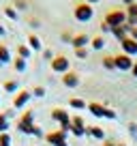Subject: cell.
I'll use <instances>...</instances> for the list:
<instances>
[{"instance_id": "38", "label": "cell", "mask_w": 137, "mask_h": 146, "mask_svg": "<svg viewBox=\"0 0 137 146\" xmlns=\"http://www.w3.org/2000/svg\"><path fill=\"white\" fill-rule=\"evenodd\" d=\"M5 35H7V30H5V26L0 24V36H5Z\"/></svg>"}, {"instance_id": "19", "label": "cell", "mask_w": 137, "mask_h": 146, "mask_svg": "<svg viewBox=\"0 0 137 146\" xmlns=\"http://www.w3.org/2000/svg\"><path fill=\"white\" fill-rule=\"evenodd\" d=\"M13 69H15L17 73H24V71L28 69V60L19 58V56H17V58H13Z\"/></svg>"}, {"instance_id": "42", "label": "cell", "mask_w": 137, "mask_h": 146, "mask_svg": "<svg viewBox=\"0 0 137 146\" xmlns=\"http://www.w3.org/2000/svg\"><path fill=\"white\" fill-rule=\"evenodd\" d=\"M118 146H126V144H118Z\"/></svg>"}, {"instance_id": "5", "label": "cell", "mask_w": 137, "mask_h": 146, "mask_svg": "<svg viewBox=\"0 0 137 146\" xmlns=\"http://www.w3.org/2000/svg\"><path fill=\"white\" fill-rule=\"evenodd\" d=\"M51 71L54 73H67V71H71V60L67 58V56H62V54H58V56H54V60H51Z\"/></svg>"}, {"instance_id": "39", "label": "cell", "mask_w": 137, "mask_h": 146, "mask_svg": "<svg viewBox=\"0 0 137 146\" xmlns=\"http://www.w3.org/2000/svg\"><path fill=\"white\" fill-rule=\"evenodd\" d=\"M103 146H118V144H114V142H109V140H105V144Z\"/></svg>"}, {"instance_id": "37", "label": "cell", "mask_w": 137, "mask_h": 146, "mask_svg": "<svg viewBox=\"0 0 137 146\" xmlns=\"http://www.w3.org/2000/svg\"><path fill=\"white\" fill-rule=\"evenodd\" d=\"M131 73H133V75H135V78H137V62H135V64H133V69H131Z\"/></svg>"}, {"instance_id": "30", "label": "cell", "mask_w": 137, "mask_h": 146, "mask_svg": "<svg viewBox=\"0 0 137 146\" xmlns=\"http://www.w3.org/2000/svg\"><path fill=\"white\" fill-rule=\"evenodd\" d=\"M73 36H75V35H71V32H62V35H60V39H62L64 43H71V41H73Z\"/></svg>"}, {"instance_id": "23", "label": "cell", "mask_w": 137, "mask_h": 146, "mask_svg": "<svg viewBox=\"0 0 137 146\" xmlns=\"http://www.w3.org/2000/svg\"><path fill=\"white\" fill-rule=\"evenodd\" d=\"M9 127H11L9 116H7V114H0V133H9Z\"/></svg>"}, {"instance_id": "32", "label": "cell", "mask_w": 137, "mask_h": 146, "mask_svg": "<svg viewBox=\"0 0 137 146\" xmlns=\"http://www.w3.org/2000/svg\"><path fill=\"white\" fill-rule=\"evenodd\" d=\"M103 118H111V120H114L116 118V112H114V110H109V108H105V116H103Z\"/></svg>"}, {"instance_id": "27", "label": "cell", "mask_w": 137, "mask_h": 146, "mask_svg": "<svg viewBox=\"0 0 137 146\" xmlns=\"http://www.w3.org/2000/svg\"><path fill=\"white\" fill-rule=\"evenodd\" d=\"M0 146H11V135L9 133H0Z\"/></svg>"}, {"instance_id": "17", "label": "cell", "mask_w": 137, "mask_h": 146, "mask_svg": "<svg viewBox=\"0 0 137 146\" xmlns=\"http://www.w3.org/2000/svg\"><path fill=\"white\" fill-rule=\"evenodd\" d=\"M88 110H90L96 118H103V116H105V108L101 103H88Z\"/></svg>"}, {"instance_id": "21", "label": "cell", "mask_w": 137, "mask_h": 146, "mask_svg": "<svg viewBox=\"0 0 137 146\" xmlns=\"http://www.w3.org/2000/svg\"><path fill=\"white\" fill-rule=\"evenodd\" d=\"M111 32H114V36L118 39V41H124V39L128 36V32L124 30V26H114V28H111Z\"/></svg>"}, {"instance_id": "41", "label": "cell", "mask_w": 137, "mask_h": 146, "mask_svg": "<svg viewBox=\"0 0 137 146\" xmlns=\"http://www.w3.org/2000/svg\"><path fill=\"white\" fill-rule=\"evenodd\" d=\"M88 5H94V2H101V0H86Z\"/></svg>"}, {"instance_id": "1", "label": "cell", "mask_w": 137, "mask_h": 146, "mask_svg": "<svg viewBox=\"0 0 137 146\" xmlns=\"http://www.w3.org/2000/svg\"><path fill=\"white\" fill-rule=\"evenodd\" d=\"M34 129H37V125H34V112L28 110L26 114H22V118L17 120V131L26 133V135H34Z\"/></svg>"}, {"instance_id": "3", "label": "cell", "mask_w": 137, "mask_h": 146, "mask_svg": "<svg viewBox=\"0 0 137 146\" xmlns=\"http://www.w3.org/2000/svg\"><path fill=\"white\" fill-rule=\"evenodd\" d=\"M51 118H54L56 123H60V131H64V133L71 131V116H68V112H64L62 108L51 110Z\"/></svg>"}, {"instance_id": "31", "label": "cell", "mask_w": 137, "mask_h": 146, "mask_svg": "<svg viewBox=\"0 0 137 146\" xmlns=\"http://www.w3.org/2000/svg\"><path fill=\"white\" fill-rule=\"evenodd\" d=\"M43 58L51 62V60H54V52H51V50H43Z\"/></svg>"}, {"instance_id": "24", "label": "cell", "mask_w": 137, "mask_h": 146, "mask_svg": "<svg viewBox=\"0 0 137 146\" xmlns=\"http://www.w3.org/2000/svg\"><path fill=\"white\" fill-rule=\"evenodd\" d=\"M2 11H5V15H7L9 19H13V22L19 17V13H17V9H15V7H5Z\"/></svg>"}, {"instance_id": "16", "label": "cell", "mask_w": 137, "mask_h": 146, "mask_svg": "<svg viewBox=\"0 0 137 146\" xmlns=\"http://www.w3.org/2000/svg\"><path fill=\"white\" fill-rule=\"evenodd\" d=\"M86 135H92L96 140H105V131L101 127H86Z\"/></svg>"}, {"instance_id": "13", "label": "cell", "mask_w": 137, "mask_h": 146, "mask_svg": "<svg viewBox=\"0 0 137 146\" xmlns=\"http://www.w3.org/2000/svg\"><path fill=\"white\" fill-rule=\"evenodd\" d=\"M0 62H2V64L13 62V58H11V50L5 45V43H0Z\"/></svg>"}, {"instance_id": "35", "label": "cell", "mask_w": 137, "mask_h": 146, "mask_svg": "<svg viewBox=\"0 0 137 146\" xmlns=\"http://www.w3.org/2000/svg\"><path fill=\"white\" fill-rule=\"evenodd\" d=\"M128 36H131V39H135V41H137V28H133V30L128 32Z\"/></svg>"}, {"instance_id": "22", "label": "cell", "mask_w": 137, "mask_h": 146, "mask_svg": "<svg viewBox=\"0 0 137 146\" xmlns=\"http://www.w3.org/2000/svg\"><path fill=\"white\" fill-rule=\"evenodd\" d=\"M68 105H71L73 110H84V108H88V105H86V101H84V99H77V97L68 99Z\"/></svg>"}, {"instance_id": "8", "label": "cell", "mask_w": 137, "mask_h": 146, "mask_svg": "<svg viewBox=\"0 0 137 146\" xmlns=\"http://www.w3.org/2000/svg\"><path fill=\"white\" fill-rule=\"evenodd\" d=\"M114 62H116V69H120V71H131L133 69V60H131V56H126V54H118V56H114Z\"/></svg>"}, {"instance_id": "6", "label": "cell", "mask_w": 137, "mask_h": 146, "mask_svg": "<svg viewBox=\"0 0 137 146\" xmlns=\"http://www.w3.org/2000/svg\"><path fill=\"white\" fill-rule=\"evenodd\" d=\"M45 140H47V144H51V146H68V144H67V133L60 131V129H58V131L47 133Z\"/></svg>"}, {"instance_id": "12", "label": "cell", "mask_w": 137, "mask_h": 146, "mask_svg": "<svg viewBox=\"0 0 137 146\" xmlns=\"http://www.w3.org/2000/svg\"><path fill=\"white\" fill-rule=\"evenodd\" d=\"M88 43H90V36H88L86 32H79V35H75V36H73L71 45H73L75 50H79V47H88Z\"/></svg>"}, {"instance_id": "28", "label": "cell", "mask_w": 137, "mask_h": 146, "mask_svg": "<svg viewBox=\"0 0 137 146\" xmlns=\"http://www.w3.org/2000/svg\"><path fill=\"white\" fill-rule=\"evenodd\" d=\"M32 97H45V88L43 86H34L32 88Z\"/></svg>"}, {"instance_id": "34", "label": "cell", "mask_w": 137, "mask_h": 146, "mask_svg": "<svg viewBox=\"0 0 137 146\" xmlns=\"http://www.w3.org/2000/svg\"><path fill=\"white\" fill-rule=\"evenodd\" d=\"M101 32H103V35H105V32H111V26L105 24V22H101Z\"/></svg>"}, {"instance_id": "4", "label": "cell", "mask_w": 137, "mask_h": 146, "mask_svg": "<svg viewBox=\"0 0 137 146\" xmlns=\"http://www.w3.org/2000/svg\"><path fill=\"white\" fill-rule=\"evenodd\" d=\"M126 11L124 9H114V11H109V13L105 15V19H103V22L105 24H109L111 28L114 26H124V24H126Z\"/></svg>"}, {"instance_id": "25", "label": "cell", "mask_w": 137, "mask_h": 146, "mask_svg": "<svg viewBox=\"0 0 137 146\" xmlns=\"http://www.w3.org/2000/svg\"><path fill=\"white\" fill-rule=\"evenodd\" d=\"M103 67L105 69H116V62H114V56H105V58H103Z\"/></svg>"}, {"instance_id": "33", "label": "cell", "mask_w": 137, "mask_h": 146, "mask_svg": "<svg viewBox=\"0 0 137 146\" xmlns=\"http://www.w3.org/2000/svg\"><path fill=\"white\" fill-rule=\"evenodd\" d=\"M26 7H28L26 0H15V9H26Z\"/></svg>"}, {"instance_id": "18", "label": "cell", "mask_w": 137, "mask_h": 146, "mask_svg": "<svg viewBox=\"0 0 137 146\" xmlns=\"http://www.w3.org/2000/svg\"><path fill=\"white\" fill-rule=\"evenodd\" d=\"M30 54H32V50L28 47V43H19V45H17V56H19V58L28 60V58H30Z\"/></svg>"}, {"instance_id": "26", "label": "cell", "mask_w": 137, "mask_h": 146, "mask_svg": "<svg viewBox=\"0 0 137 146\" xmlns=\"http://www.w3.org/2000/svg\"><path fill=\"white\" fill-rule=\"evenodd\" d=\"M124 11H126V15H128V17H137V2L128 5L126 9H124Z\"/></svg>"}, {"instance_id": "44", "label": "cell", "mask_w": 137, "mask_h": 146, "mask_svg": "<svg viewBox=\"0 0 137 146\" xmlns=\"http://www.w3.org/2000/svg\"><path fill=\"white\" fill-rule=\"evenodd\" d=\"M0 90H2V86H0Z\"/></svg>"}, {"instance_id": "9", "label": "cell", "mask_w": 137, "mask_h": 146, "mask_svg": "<svg viewBox=\"0 0 137 146\" xmlns=\"http://www.w3.org/2000/svg\"><path fill=\"white\" fill-rule=\"evenodd\" d=\"M71 133L77 137L86 135V123H84V118H79V116H73L71 118Z\"/></svg>"}, {"instance_id": "40", "label": "cell", "mask_w": 137, "mask_h": 146, "mask_svg": "<svg viewBox=\"0 0 137 146\" xmlns=\"http://www.w3.org/2000/svg\"><path fill=\"white\" fill-rule=\"evenodd\" d=\"M122 2H124V5H126V7H128V5H133L135 0H122Z\"/></svg>"}, {"instance_id": "15", "label": "cell", "mask_w": 137, "mask_h": 146, "mask_svg": "<svg viewBox=\"0 0 137 146\" xmlns=\"http://www.w3.org/2000/svg\"><path fill=\"white\" fill-rule=\"evenodd\" d=\"M28 47H30L32 52H39V50H43V45H41V39H39L37 35H28Z\"/></svg>"}, {"instance_id": "10", "label": "cell", "mask_w": 137, "mask_h": 146, "mask_svg": "<svg viewBox=\"0 0 137 146\" xmlns=\"http://www.w3.org/2000/svg\"><path fill=\"white\" fill-rule=\"evenodd\" d=\"M62 84H64L67 88H77V86H79V75H77L75 71H67V73L62 75Z\"/></svg>"}, {"instance_id": "11", "label": "cell", "mask_w": 137, "mask_h": 146, "mask_svg": "<svg viewBox=\"0 0 137 146\" xmlns=\"http://www.w3.org/2000/svg\"><path fill=\"white\" fill-rule=\"evenodd\" d=\"M120 47H122V52L126 56L137 54V41H135V39H131V36H126L124 41H120Z\"/></svg>"}, {"instance_id": "20", "label": "cell", "mask_w": 137, "mask_h": 146, "mask_svg": "<svg viewBox=\"0 0 137 146\" xmlns=\"http://www.w3.org/2000/svg\"><path fill=\"white\" fill-rule=\"evenodd\" d=\"M90 45H92V50H103L105 47V36H92L90 39Z\"/></svg>"}, {"instance_id": "29", "label": "cell", "mask_w": 137, "mask_h": 146, "mask_svg": "<svg viewBox=\"0 0 137 146\" xmlns=\"http://www.w3.org/2000/svg\"><path fill=\"white\" fill-rule=\"evenodd\" d=\"M75 56H77V58H88V47H79V50H75Z\"/></svg>"}, {"instance_id": "43", "label": "cell", "mask_w": 137, "mask_h": 146, "mask_svg": "<svg viewBox=\"0 0 137 146\" xmlns=\"http://www.w3.org/2000/svg\"><path fill=\"white\" fill-rule=\"evenodd\" d=\"M0 67H2V62H0Z\"/></svg>"}, {"instance_id": "2", "label": "cell", "mask_w": 137, "mask_h": 146, "mask_svg": "<svg viewBox=\"0 0 137 146\" xmlns=\"http://www.w3.org/2000/svg\"><path fill=\"white\" fill-rule=\"evenodd\" d=\"M92 15H94V9H92V5H88L86 0L84 2H77L73 9V17L77 19V22H90Z\"/></svg>"}, {"instance_id": "36", "label": "cell", "mask_w": 137, "mask_h": 146, "mask_svg": "<svg viewBox=\"0 0 137 146\" xmlns=\"http://www.w3.org/2000/svg\"><path fill=\"white\" fill-rule=\"evenodd\" d=\"M34 135H37V137H43V131H41V129L37 127V129H34Z\"/></svg>"}, {"instance_id": "14", "label": "cell", "mask_w": 137, "mask_h": 146, "mask_svg": "<svg viewBox=\"0 0 137 146\" xmlns=\"http://www.w3.org/2000/svg\"><path fill=\"white\" fill-rule=\"evenodd\" d=\"M17 88H19V84L15 82V80H7V82L2 84V90L9 92V95H17V92H19Z\"/></svg>"}, {"instance_id": "7", "label": "cell", "mask_w": 137, "mask_h": 146, "mask_svg": "<svg viewBox=\"0 0 137 146\" xmlns=\"http://www.w3.org/2000/svg\"><path fill=\"white\" fill-rule=\"evenodd\" d=\"M30 99H32V90H19L17 95H15V99H13V108H15V110L26 108Z\"/></svg>"}]
</instances>
